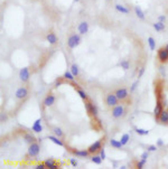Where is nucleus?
I'll use <instances>...</instances> for the list:
<instances>
[{"instance_id": "obj_16", "label": "nucleus", "mask_w": 168, "mask_h": 169, "mask_svg": "<svg viewBox=\"0 0 168 169\" xmlns=\"http://www.w3.org/2000/svg\"><path fill=\"white\" fill-rule=\"evenodd\" d=\"M55 95L54 94H52V93H49L48 95H46V97L44 99V107H52L54 103H55Z\"/></svg>"}, {"instance_id": "obj_14", "label": "nucleus", "mask_w": 168, "mask_h": 169, "mask_svg": "<svg viewBox=\"0 0 168 169\" xmlns=\"http://www.w3.org/2000/svg\"><path fill=\"white\" fill-rule=\"evenodd\" d=\"M77 31L80 35H85L89 31V22L87 21H82L77 26Z\"/></svg>"}, {"instance_id": "obj_29", "label": "nucleus", "mask_w": 168, "mask_h": 169, "mask_svg": "<svg viewBox=\"0 0 168 169\" xmlns=\"http://www.w3.org/2000/svg\"><path fill=\"white\" fill-rule=\"evenodd\" d=\"M64 78L65 80H67V81H70V82H74V80H75V76L72 74L71 71H66V72L64 73Z\"/></svg>"}, {"instance_id": "obj_34", "label": "nucleus", "mask_w": 168, "mask_h": 169, "mask_svg": "<svg viewBox=\"0 0 168 169\" xmlns=\"http://www.w3.org/2000/svg\"><path fill=\"white\" fill-rule=\"evenodd\" d=\"M136 132H137L139 136H147V134H149V130L141 129V128H136Z\"/></svg>"}, {"instance_id": "obj_8", "label": "nucleus", "mask_w": 168, "mask_h": 169, "mask_svg": "<svg viewBox=\"0 0 168 169\" xmlns=\"http://www.w3.org/2000/svg\"><path fill=\"white\" fill-rule=\"evenodd\" d=\"M157 58L160 64H166L168 63V49L166 47H160L157 51Z\"/></svg>"}, {"instance_id": "obj_3", "label": "nucleus", "mask_w": 168, "mask_h": 169, "mask_svg": "<svg viewBox=\"0 0 168 169\" xmlns=\"http://www.w3.org/2000/svg\"><path fill=\"white\" fill-rule=\"evenodd\" d=\"M104 102H105V105L108 108H113L116 107L117 104L120 103V101L118 100L116 93H107L105 94V97H104Z\"/></svg>"}, {"instance_id": "obj_21", "label": "nucleus", "mask_w": 168, "mask_h": 169, "mask_svg": "<svg viewBox=\"0 0 168 169\" xmlns=\"http://www.w3.org/2000/svg\"><path fill=\"white\" fill-rule=\"evenodd\" d=\"M47 138H48V140H51L52 142H54L55 144H57V146H60V147H64V142L61 140V138L56 137L55 134H54V136H48Z\"/></svg>"}, {"instance_id": "obj_38", "label": "nucleus", "mask_w": 168, "mask_h": 169, "mask_svg": "<svg viewBox=\"0 0 168 169\" xmlns=\"http://www.w3.org/2000/svg\"><path fill=\"white\" fill-rule=\"evenodd\" d=\"M143 73H145V67H140V70H139V72H138V77L140 78V77L143 75Z\"/></svg>"}, {"instance_id": "obj_48", "label": "nucleus", "mask_w": 168, "mask_h": 169, "mask_svg": "<svg viewBox=\"0 0 168 169\" xmlns=\"http://www.w3.org/2000/svg\"><path fill=\"white\" fill-rule=\"evenodd\" d=\"M165 47H166V48H167V49H168V44H167V45H166V46H165Z\"/></svg>"}, {"instance_id": "obj_13", "label": "nucleus", "mask_w": 168, "mask_h": 169, "mask_svg": "<svg viewBox=\"0 0 168 169\" xmlns=\"http://www.w3.org/2000/svg\"><path fill=\"white\" fill-rule=\"evenodd\" d=\"M163 111H164V101L156 100V107L153 109V115H155L156 121H158V119H159V117H160V114H161Z\"/></svg>"}, {"instance_id": "obj_32", "label": "nucleus", "mask_w": 168, "mask_h": 169, "mask_svg": "<svg viewBox=\"0 0 168 169\" xmlns=\"http://www.w3.org/2000/svg\"><path fill=\"white\" fill-rule=\"evenodd\" d=\"M119 65H120V67H121L122 70L128 71L129 67H130V63H129V61H127V59H123V61H121V63H120Z\"/></svg>"}, {"instance_id": "obj_22", "label": "nucleus", "mask_w": 168, "mask_h": 169, "mask_svg": "<svg viewBox=\"0 0 168 169\" xmlns=\"http://www.w3.org/2000/svg\"><path fill=\"white\" fill-rule=\"evenodd\" d=\"M153 29H155L156 31H164V30H165V28H166L165 22H163V21H159V20H158L157 22H153Z\"/></svg>"}, {"instance_id": "obj_20", "label": "nucleus", "mask_w": 168, "mask_h": 169, "mask_svg": "<svg viewBox=\"0 0 168 169\" xmlns=\"http://www.w3.org/2000/svg\"><path fill=\"white\" fill-rule=\"evenodd\" d=\"M135 14H136V16H137L139 19H141V20H145V19H146L145 12H143V9H141L139 6H135Z\"/></svg>"}, {"instance_id": "obj_37", "label": "nucleus", "mask_w": 168, "mask_h": 169, "mask_svg": "<svg viewBox=\"0 0 168 169\" xmlns=\"http://www.w3.org/2000/svg\"><path fill=\"white\" fill-rule=\"evenodd\" d=\"M148 151L149 152H151V151H156L157 150V146H153V144H151V146H148Z\"/></svg>"}, {"instance_id": "obj_30", "label": "nucleus", "mask_w": 168, "mask_h": 169, "mask_svg": "<svg viewBox=\"0 0 168 169\" xmlns=\"http://www.w3.org/2000/svg\"><path fill=\"white\" fill-rule=\"evenodd\" d=\"M148 46H149L150 51H155V48H156V41H155V39H153V37H148Z\"/></svg>"}, {"instance_id": "obj_1", "label": "nucleus", "mask_w": 168, "mask_h": 169, "mask_svg": "<svg viewBox=\"0 0 168 169\" xmlns=\"http://www.w3.org/2000/svg\"><path fill=\"white\" fill-rule=\"evenodd\" d=\"M81 35L80 34H72V35H70V37L67 38V47L68 48H71V49H73V48H76L80 44H81Z\"/></svg>"}, {"instance_id": "obj_19", "label": "nucleus", "mask_w": 168, "mask_h": 169, "mask_svg": "<svg viewBox=\"0 0 168 169\" xmlns=\"http://www.w3.org/2000/svg\"><path fill=\"white\" fill-rule=\"evenodd\" d=\"M158 121L159 123H161L164 125H168V111L167 110H164L161 114H160V117L158 119Z\"/></svg>"}, {"instance_id": "obj_49", "label": "nucleus", "mask_w": 168, "mask_h": 169, "mask_svg": "<svg viewBox=\"0 0 168 169\" xmlns=\"http://www.w3.org/2000/svg\"><path fill=\"white\" fill-rule=\"evenodd\" d=\"M33 1H41V0H33Z\"/></svg>"}, {"instance_id": "obj_4", "label": "nucleus", "mask_w": 168, "mask_h": 169, "mask_svg": "<svg viewBox=\"0 0 168 169\" xmlns=\"http://www.w3.org/2000/svg\"><path fill=\"white\" fill-rule=\"evenodd\" d=\"M84 105H85V110H87V115H89L90 118H95V117H97V108L92 103V101H90V100L84 101Z\"/></svg>"}, {"instance_id": "obj_18", "label": "nucleus", "mask_w": 168, "mask_h": 169, "mask_svg": "<svg viewBox=\"0 0 168 169\" xmlns=\"http://www.w3.org/2000/svg\"><path fill=\"white\" fill-rule=\"evenodd\" d=\"M31 130H33L34 132H36V133H39V132H41V131H43V127H41V118H38L35 122H34L33 127H31Z\"/></svg>"}, {"instance_id": "obj_45", "label": "nucleus", "mask_w": 168, "mask_h": 169, "mask_svg": "<svg viewBox=\"0 0 168 169\" xmlns=\"http://www.w3.org/2000/svg\"><path fill=\"white\" fill-rule=\"evenodd\" d=\"M7 119H8L7 118V115H6L5 113H2V114H1V122L4 123L5 121H7Z\"/></svg>"}, {"instance_id": "obj_7", "label": "nucleus", "mask_w": 168, "mask_h": 169, "mask_svg": "<svg viewBox=\"0 0 168 169\" xmlns=\"http://www.w3.org/2000/svg\"><path fill=\"white\" fill-rule=\"evenodd\" d=\"M39 151H41V147L38 142H33V144H29V148H28V151H27V156L29 158H35L39 154Z\"/></svg>"}, {"instance_id": "obj_23", "label": "nucleus", "mask_w": 168, "mask_h": 169, "mask_svg": "<svg viewBox=\"0 0 168 169\" xmlns=\"http://www.w3.org/2000/svg\"><path fill=\"white\" fill-rule=\"evenodd\" d=\"M114 7H116V10L119 11V12H121V14H124V15H128V14L130 12V10H129L128 8H126L124 6L120 5V4H117Z\"/></svg>"}, {"instance_id": "obj_28", "label": "nucleus", "mask_w": 168, "mask_h": 169, "mask_svg": "<svg viewBox=\"0 0 168 169\" xmlns=\"http://www.w3.org/2000/svg\"><path fill=\"white\" fill-rule=\"evenodd\" d=\"M76 92L77 94L80 95V97H81L83 101H87V100H89V96H87V94L85 93V91H83L81 87L80 88H76Z\"/></svg>"}, {"instance_id": "obj_42", "label": "nucleus", "mask_w": 168, "mask_h": 169, "mask_svg": "<svg viewBox=\"0 0 168 169\" xmlns=\"http://www.w3.org/2000/svg\"><path fill=\"white\" fill-rule=\"evenodd\" d=\"M137 85H138V81H136V82L133 83L132 84V86H131V88H130V92H133L135 90H136V87H137Z\"/></svg>"}, {"instance_id": "obj_31", "label": "nucleus", "mask_w": 168, "mask_h": 169, "mask_svg": "<svg viewBox=\"0 0 168 169\" xmlns=\"http://www.w3.org/2000/svg\"><path fill=\"white\" fill-rule=\"evenodd\" d=\"M71 72L75 77L79 76V74H80V70H79L77 64H73V65H72V66H71Z\"/></svg>"}, {"instance_id": "obj_9", "label": "nucleus", "mask_w": 168, "mask_h": 169, "mask_svg": "<svg viewBox=\"0 0 168 169\" xmlns=\"http://www.w3.org/2000/svg\"><path fill=\"white\" fill-rule=\"evenodd\" d=\"M103 141H104V138H101V139H99L97 141H95L94 144H92L91 146L87 148V150H89L90 154H95L97 152H100V150L102 149Z\"/></svg>"}, {"instance_id": "obj_36", "label": "nucleus", "mask_w": 168, "mask_h": 169, "mask_svg": "<svg viewBox=\"0 0 168 169\" xmlns=\"http://www.w3.org/2000/svg\"><path fill=\"white\" fill-rule=\"evenodd\" d=\"M146 162H147V159H143V158H141V160H140V161H138L137 164H136V168L143 169V166H145V164H146Z\"/></svg>"}, {"instance_id": "obj_47", "label": "nucleus", "mask_w": 168, "mask_h": 169, "mask_svg": "<svg viewBox=\"0 0 168 169\" xmlns=\"http://www.w3.org/2000/svg\"><path fill=\"white\" fill-rule=\"evenodd\" d=\"M120 168H121V169H127V166H121Z\"/></svg>"}, {"instance_id": "obj_17", "label": "nucleus", "mask_w": 168, "mask_h": 169, "mask_svg": "<svg viewBox=\"0 0 168 169\" xmlns=\"http://www.w3.org/2000/svg\"><path fill=\"white\" fill-rule=\"evenodd\" d=\"M44 164H45L46 168H48V169H58L60 168V166L56 164V161L53 158L46 159L45 161H44Z\"/></svg>"}, {"instance_id": "obj_12", "label": "nucleus", "mask_w": 168, "mask_h": 169, "mask_svg": "<svg viewBox=\"0 0 168 169\" xmlns=\"http://www.w3.org/2000/svg\"><path fill=\"white\" fill-rule=\"evenodd\" d=\"M19 78L23 83H27L31 78V70L29 67H24L19 71Z\"/></svg>"}, {"instance_id": "obj_5", "label": "nucleus", "mask_w": 168, "mask_h": 169, "mask_svg": "<svg viewBox=\"0 0 168 169\" xmlns=\"http://www.w3.org/2000/svg\"><path fill=\"white\" fill-rule=\"evenodd\" d=\"M116 95H117L118 100L120 101V103H128L129 102V93H128V90L124 88V87H121V88H118L116 91Z\"/></svg>"}, {"instance_id": "obj_43", "label": "nucleus", "mask_w": 168, "mask_h": 169, "mask_svg": "<svg viewBox=\"0 0 168 169\" xmlns=\"http://www.w3.org/2000/svg\"><path fill=\"white\" fill-rule=\"evenodd\" d=\"M158 20H159V21H163V22H165V21H166V16L160 15V16H159V17H158Z\"/></svg>"}, {"instance_id": "obj_27", "label": "nucleus", "mask_w": 168, "mask_h": 169, "mask_svg": "<svg viewBox=\"0 0 168 169\" xmlns=\"http://www.w3.org/2000/svg\"><path fill=\"white\" fill-rule=\"evenodd\" d=\"M110 144L116 149H120L122 147L121 141H120V140H116V139H111V140H110Z\"/></svg>"}, {"instance_id": "obj_41", "label": "nucleus", "mask_w": 168, "mask_h": 169, "mask_svg": "<svg viewBox=\"0 0 168 169\" xmlns=\"http://www.w3.org/2000/svg\"><path fill=\"white\" fill-rule=\"evenodd\" d=\"M70 162H71V165L73 166V167H76V166H77V161H76V160H75L74 158H71Z\"/></svg>"}, {"instance_id": "obj_35", "label": "nucleus", "mask_w": 168, "mask_h": 169, "mask_svg": "<svg viewBox=\"0 0 168 169\" xmlns=\"http://www.w3.org/2000/svg\"><path fill=\"white\" fill-rule=\"evenodd\" d=\"M64 80H65V78H64V76H63V77H58V78H56L55 84H54V87H56V88H57V87H58V86H61V85H63V84H64Z\"/></svg>"}, {"instance_id": "obj_39", "label": "nucleus", "mask_w": 168, "mask_h": 169, "mask_svg": "<svg viewBox=\"0 0 168 169\" xmlns=\"http://www.w3.org/2000/svg\"><path fill=\"white\" fill-rule=\"evenodd\" d=\"M35 168H36V169H45V168H46V166H45V164H44V162H41V164L36 165Z\"/></svg>"}, {"instance_id": "obj_10", "label": "nucleus", "mask_w": 168, "mask_h": 169, "mask_svg": "<svg viewBox=\"0 0 168 169\" xmlns=\"http://www.w3.org/2000/svg\"><path fill=\"white\" fill-rule=\"evenodd\" d=\"M29 95V92H28V88L25 86H21L19 88H17V91L15 93V96L17 100H20V101H24L26 100Z\"/></svg>"}, {"instance_id": "obj_11", "label": "nucleus", "mask_w": 168, "mask_h": 169, "mask_svg": "<svg viewBox=\"0 0 168 169\" xmlns=\"http://www.w3.org/2000/svg\"><path fill=\"white\" fill-rule=\"evenodd\" d=\"M67 150L71 152L73 156H75V157H80V158H87L90 156V152H89V150H77L75 148H71V147H67Z\"/></svg>"}, {"instance_id": "obj_40", "label": "nucleus", "mask_w": 168, "mask_h": 169, "mask_svg": "<svg viewBox=\"0 0 168 169\" xmlns=\"http://www.w3.org/2000/svg\"><path fill=\"white\" fill-rule=\"evenodd\" d=\"M100 156H101V158L103 159V160H104V159H105V157H107V156H105V150H104L103 148L100 150Z\"/></svg>"}, {"instance_id": "obj_25", "label": "nucleus", "mask_w": 168, "mask_h": 169, "mask_svg": "<svg viewBox=\"0 0 168 169\" xmlns=\"http://www.w3.org/2000/svg\"><path fill=\"white\" fill-rule=\"evenodd\" d=\"M53 132L55 134L56 137H58V138H64V132H63V130L61 128H58V127H54L53 128Z\"/></svg>"}, {"instance_id": "obj_46", "label": "nucleus", "mask_w": 168, "mask_h": 169, "mask_svg": "<svg viewBox=\"0 0 168 169\" xmlns=\"http://www.w3.org/2000/svg\"><path fill=\"white\" fill-rule=\"evenodd\" d=\"M148 152H149L148 150H147V151H145V152L141 154V158H143V159H147L148 158Z\"/></svg>"}, {"instance_id": "obj_6", "label": "nucleus", "mask_w": 168, "mask_h": 169, "mask_svg": "<svg viewBox=\"0 0 168 169\" xmlns=\"http://www.w3.org/2000/svg\"><path fill=\"white\" fill-rule=\"evenodd\" d=\"M124 113H126V109H124V107H123L121 103H119L116 107H113L111 110V114L114 119L121 118V117L124 115Z\"/></svg>"}, {"instance_id": "obj_44", "label": "nucleus", "mask_w": 168, "mask_h": 169, "mask_svg": "<svg viewBox=\"0 0 168 169\" xmlns=\"http://www.w3.org/2000/svg\"><path fill=\"white\" fill-rule=\"evenodd\" d=\"M164 146V141L161 139H158L157 140V147H163Z\"/></svg>"}, {"instance_id": "obj_26", "label": "nucleus", "mask_w": 168, "mask_h": 169, "mask_svg": "<svg viewBox=\"0 0 168 169\" xmlns=\"http://www.w3.org/2000/svg\"><path fill=\"white\" fill-rule=\"evenodd\" d=\"M102 160H103V159L101 158V156H100V154H93V156H92V158H91V161L95 165H101Z\"/></svg>"}, {"instance_id": "obj_50", "label": "nucleus", "mask_w": 168, "mask_h": 169, "mask_svg": "<svg viewBox=\"0 0 168 169\" xmlns=\"http://www.w3.org/2000/svg\"><path fill=\"white\" fill-rule=\"evenodd\" d=\"M167 111H168V109H167Z\"/></svg>"}, {"instance_id": "obj_15", "label": "nucleus", "mask_w": 168, "mask_h": 169, "mask_svg": "<svg viewBox=\"0 0 168 169\" xmlns=\"http://www.w3.org/2000/svg\"><path fill=\"white\" fill-rule=\"evenodd\" d=\"M46 41L49 43V45H55L57 43V36L53 30H49L46 35Z\"/></svg>"}, {"instance_id": "obj_2", "label": "nucleus", "mask_w": 168, "mask_h": 169, "mask_svg": "<svg viewBox=\"0 0 168 169\" xmlns=\"http://www.w3.org/2000/svg\"><path fill=\"white\" fill-rule=\"evenodd\" d=\"M164 81L163 80H156L155 81V95H156V100L159 101H164Z\"/></svg>"}, {"instance_id": "obj_33", "label": "nucleus", "mask_w": 168, "mask_h": 169, "mask_svg": "<svg viewBox=\"0 0 168 169\" xmlns=\"http://www.w3.org/2000/svg\"><path fill=\"white\" fill-rule=\"evenodd\" d=\"M129 140H130V136H129L128 133H124L122 137H121V139H120V141H121L122 146H126V144L129 142Z\"/></svg>"}, {"instance_id": "obj_24", "label": "nucleus", "mask_w": 168, "mask_h": 169, "mask_svg": "<svg viewBox=\"0 0 168 169\" xmlns=\"http://www.w3.org/2000/svg\"><path fill=\"white\" fill-rule=\"evenodd\" d=\"M24 140H25L28 144H33V142H35L36 138L31 134V133H25V134H24Z\"/></svg>"}]
</instances>
